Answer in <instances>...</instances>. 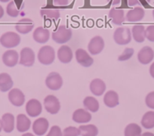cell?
Masks as SVG:
<instances>
[{"label":"cell","instance_id":"obj_1","mask_svg":"<svg viewBox=\"0 0 154 136\" xmlns=\"http://www.w3.org/2000/svg\"><path fill=\"white\" fill-rule=\"evenodd\" d=\"M72 30L65 25H60L54 32H52V39L58 44H63L69 41L72 38Z\"/></svg>","mask_w":154,"mask_h":136},{"label":"cell","instance_id":"obj_2","mask_svg":"<svg viewBox=\"0 0 154 136\" xmlns=\"http://www.w3.org/2000/svg\"><path fill=\"white\" fill-rule=\"evenodd\" d=\"M55 59V51L50 45H45L39 49L38 52V60L44 65H49Z\"/></svg>","mask_w":154,"mask_h":136},{"label":"cell","instance_id":"obj_3","mask_svg":"<svg viewBox=\"0 0 154 136\" xmlns=\"http://www.w3.org/2000/svg\"><path fill=\"white\" fill-rule=\"evenodd\" d=\"M20 42V36L14 32H7L0 37V43L7 48L17 47Z\"/></svg>","mask_w":154,"mask_h":136},{"label":"cell","instance_id":"obj_4","mask_svg":"<svg viewBox=\"0 0 154 136\" xmlns=\"http://www.w3.org/2000/svg\"><path fill=\"white\" fill-rule=\"evenodd\" d=\"M113 39L118 45H127L131 40V30L128 27L117 28L113 33Z\"/></svg>","mask_w":154,"mask_h":136},{"label":"cell","instance_id":"obj_5","mask_svg":"<svg viewBox=\"0 0 154 136\" xmlns=\"http://www.w3.org/2000/svg\"><path fill=\"white\" fill-rule=\"evenodd\" d=\"M45 85L49 89L57 91L63 85V79L58 73L52 72L47 76L45 79Z\"/></svg>","mask_w":154,"mask_h":136},{"label":"cell","instance_id":"obj_6","mask_svg":"<svg viewBox=\"0 0 154 136\" xmlns=\"http://www.w3.org/2000/svg\"><path fill=\"white\" fill-rule=\"evenodd\" d=\"M44 105L47 112L51 114H56L60 109V104L57 97L50 94L44 99Z\"/></svg>","mask_w":154,"mask_h":136},{"label":"cell","instance_id":"obj_7","mask_svg":"<svg viewBox=\"0 0 154 136\" xmlns=\"http://www.w3.org/2000/svg\"><path fill=\"white\" fill-rule=\"evenodd\" d=\"M20 64L24 66H32L35 63V53L30 48H23L20 54Z\"/></svg>","mask_w":154,"mask_h":136},{"label":"cell","instance_id":"obj_8","mask_svg":"<svg viewBox=\"0 0 154 136\" xmlns=\"http://www.w3.org/2000/svg\"><path fill=\"white\" fill-rule=\"evenodd\" d=\"M104 48V41L100 36H96L90 40L88 45V50L91 54L97 55L103 51Z\"/></svg>","mask_w":154,"mask_h":136},{"label":"cell","instance_id":"obj_9","mask_svg":"<svg viewBox=\"0 0 154 136\" xmlns=\"http://www.w3.org/2000/svg\"><path fill=\"white\" fill-rule=\"evenodd\" d=\"M75 59L77 62L84 67H89L94 63V60L85 50L78 48L75 52Z\"/></svg>","mask_w":154,"mask_h":136},{"label":"cell","instance_id":"obj_10","mask_svg":"<svg viewBox=\"0 0 154 136\" xmlns=\"http://www.w3.org/2000/svg\"><path fill=\"white\" fill-rule=\"evenodd\" d=\"M26 111L29 116L32 117L38 116L42 111V107L40 101L37 99H31L26 103Z\"/></svg>","mask_w":154,"mask_h":136},{"label":"cell","instance_id":"obj_11","mask_svg":"<svg viewBox=\"0 0 154 136\" xmlns=\"http://www.w3.org/2000/svg\"><path fill=\"white\" fill-rule=\"evenodd\" d=\"M8 99L13 105L21 107L25 102V95L19 88H13L8 93Z\"/></svg>","mask_w":154,"mask_h":136},{"label":"cell","instance_id":"obj_12","mask_svg":"<svg viewBox=\"0 0 154 136\" xmlns=\"http://www.w3.org/2000/svg\"><path fill=\"white\" fill-rule=\"evenodd\" d=\"M154 57V51L149 46H144L139 51L137 59L142 64H148Z\"/></svg>","mask_w":154,"mask_h":136},{"label":"cell","instance_id":"obj_13","mask_svg":"<svg viewBox=\"0 0 154 136\" xmlns=\"http://www.w3.org/2000/svg\"><path fill=\"white\" fill-rule=\"evenodd\" d=\"M32 38L38 43H45L49 40L50 32L43 26H38L33 31Z\"/></svg>","mask_w":154,"mask_h":136},{"label":"cell","instance_id":"obj_14","mask_svg":"<svg viewBox=\"0 0 154 136\" xmlns=\"http://www.w3.org/2000/svg\"><path fill=\"white\" fill-rule=\"evenodd\" d=\"M49 126V122L45 118H38L32 124V130L37 135H43L46 133Z\"/></svg>","mask_w":154,"mask_h":136},{"label":"cell","instance_id":"obj_15","mask_svg":"<svg viewBox=\"0 0 154 136\" xmlns=\"http://www.w3.org/2000/svg\"><path fill=\"white\" fill-rule=\"evenodd\" d=\"M19 54L15 50H8L2 55V61L9 67H13L18 63Z\"/></svg>","mask_w":154,"mask_h":136},{"label":"cell","instance_id":"obj_16","mask_svg":"<svg viewBox=\"0 0 154 136\" xmlns=\"http://www.w3.org/2000/svg\"><path fill=\"white\" fill-rule=\"evenodd\" d=\"M34 27V23L31 19L22 18L19 20L15 26L16 30L22 34H26L31 32Z\"/></svg>","mask_w":154,"mask_h":136},{"label":"cell","instance_id":"obj_17","mask_svg":"<svg viewBox=\"0 0 154 136\" xmlns=\"http://www.w3.org/2000/svg\"><path fill=\"white\" fill-rule=\"evenodd\" d=\"M57 57L59 60L63 63H68L72 60V51L68 45H63L59 48L57 51Z\"/></svg>","mask_w":154,"mask_h":136},{"label":"cell","instance_id":"obj_18","mask_svg":"<svg viewBox=\"0 0 154 136\" xmlns=\"http://www.w3.org/2000/svg\"><path fill=\"white\" fill-rule=\"evenodd\" d=\"M91 119V114L84 109H77L72 114V120L78 123H85Z\"/></svg>","mask_w":154,"mask_h":136},{"label":"cell","instance_id":"obj_19","mask_svg":"<svg viewBox=\"0 0 154 136\" xmlns=\"http://www.w3.org/2000/svg\"><path fill=\"white\" fill-rule=\"evenodd\" d=\"M90 90L96 96H100L106 91V84L102 79H94L90 83Z\"/></svg>","mask_w":154,"mask_h":136},{"label":"cell","instance_id":"obj_20","mask_svg":"<svg viewBox=\"0 0 154 136\" xmlns=\"http://www.w3.org/2000/svg\"><path fill=\"white\" fill-rule=\"evenodd\" d=\"M109 18L112 20V23L116 25L120 26L125 21V12L122 9L112 8L108 14Z\"/></svg>","mask_w":154,"mask_h":136},{"label":"cell","instance_id":"obj_21","mask_svg":"<svg viewBox=\"0 0 154 136\" xmlns=\"http://www.w3.org/2000/svg\"><path fill=\"white\" fill-rule=\"evenodd\" d=\"M145 11L141 7H136L134 9L130 10L126 14V20L128 22H139L143 18Z\"/></svg>","mask_w":154,"mask_h":136},{"label":"cell","instance_id":"obj_22","mask_svg":"<svg viewBox=\"0 0 154 136\" xmlns=\"http://www.w3.org/2000/svg\"><path fill=\"white\" fill-rule=\"evenodd\" d=\"M103 102L108 107H115L119 104V95L115 91H108L103 97Z\"/></svg>","mask_w":154,"mask_h":136},{"label":"cell","instance_id":"obj_23","mask_svg":"<svg viewBox=\"0 0 154 136\" xmlns=\"http://www.w3.org/2000/svg\"><path fill=\"white\" fill-rule=\"evenodd\" d=\"M31 121L26 115L19 114L17 116V129L20 132H25L30 128Z\"/></svg>","mask_w":154,"mask_h":136},{"label":"cell","instance_id":"obj_24","mask_svg":"<svg viewBox=\"0 0 154 136\" xmlns=\"http://www.w3.org/2000/svg\"><path fill=\"white\" fill-rule=\"evenodd\" d=\"M2 128L7 133H10L14 128V116L11 113H7L2 116Z\"/></svg>","mask_w":154,"mask_h":136},{"label":"cell","instance_id":"obj_25","mask_svg":"<svg viewBox=\"0 0 154 136\" xmlns=\"http://www.w3.org/2000/svg\"><path fill=\"white\" fill-rule=\"evenodd\" d=\"M13 80L11 76L6 73L0 74V91L2 92L8 91L12 88Z\"/></svg>","mask_w":154,"mask_h":136},{"label":"cell","instance_id":"obj_26","mask_svg":"<svg viewBox=\"0 0 154 136\" xmlns=\"http://www.w3.org/2000/svg\"><path fill=\"white\" fill-rule=\"evenodd\" d=\"M132 36L135 42L138 43L143 42L145 40V27L143 25H134L131 29Z\"/></svg>","mask_w":154,"mask_h":136},{"label":"cell","instance_id":"obj_27","mask_svg":"<svg viewBox=\"0 0 154 136\" xmlns=\"http://www.w3.org/2000/svg\"><path fill=\"white\" fill-rule=\"evenodd\" d=\"M83 104L85 109L90 110L91 112H93V113L97 112L99 109L98 100L95 97H91V96H88L84 99Z\"/></svg>","mask_w":154,"mask_h":136},{"label":"cell","instance_id":"obj_28","mask_svg":"<svg viewBox=\"0 0 154 136\" xmlns=\"http://www.w3.org/2000/svg\"><path fill=\"white\" fill-rule=\"evenodd\" d=\"M79 129L80 131V135L82 136H97L98 134L97 126L92 124L80 125Z\"/></svg>","mask_w":154,"mask_h":136},{"label":"cell","instance_id":"obj_29","mask_svg":"<svg viewBox=\"0 0 154 136\" xmlns=\"http://www.w3.org/2000/svg\"><path fill=\"white\" fill-rule=\"evenodd\" d=\"M141 132V128L136 123L128 124L125 128V136H140Z\"/></svg>","mask_w":154,"mask_h":136},{"label":"cell","instance_id":"obj_30","mask_svg":"<svg viewBox=\"0 0 154 136\" xmlns=\"http://www.w3.org/2000/svg\"><path fill=\"white\" fill-rule=\"evenodd\" d=\"M141 125L145 128H154V112L148 111L143 116L141 119Z\"/></svg>","mask_w":154,"mask_h":136},{"label":"cell","instance_id":"obj_31","mask_svg":"<svg viewBox=\"0 0 154 136\" xmlns=\"http://www.w3.org/2000/svg\"><path fill=\"white\" fill-rule=\"evenodd\" d=\"M40 14L42 17L54 20H57L60 17V11L56 8H42L40 11Z\"/></svg>","mask_w":154,"mask_h":136},{"label":"cell","instance_id":"obj_32","mask_svg":"<svg viewBox=\"0 0 154 136\" xmlns=\"http://www.w3.org/2000/svg\"><path fill=\"white\" fill-rule=\"evenodd\" d=\"M6 12L11 17H17L19 15V11L17 10L14 1H11L7 5Z\"/></svg>","mask_w":154,"mask_h":136},{"label":"cell","instance_id":"obj_33","mask_svg":"<svg viewBox=\"0 0 154 136\" xmlns=\"http://www.w3.org/2000/svg\"><path fill=\"white\" fill-rule=\"evenodd\" d=\"M80 135V131L79 128L74 126H69L64 128L62 132V136H79Z\"/></svg>","mask_w":154,"mask_h":136},{"label":"cell","instance_id":"obj_34","mask_svg":"<svg viewBox=\"0 0 154 136\" xmlns=\"http://www.w3.org/2000/svg\"><path fill=\"white\" fill-rule=\"evenodd\" d=\"M133 54H134V49H133L132 48H126L125 49V51L122 52V54H121L120 56H119L118 60H119V61L127 60L132 57Z\"/></svg>","mask_w":154,"mask_h":136},{"label":"cell","instance_id":"obj_35","mask_svg":"<svg viewBox=\"0 0 154 136\" xmlns=\"http://www.w3.org/2000/svg\"><path fill=\"white\" fill-rule=\"evenodd\" d=\"M145 36L150 42H154V25H150L145 29Z\"/></svg>","mask_w":154,"mask_h":136},{"label":"cell","instance_id":"obj_36","mask_svg":"<svg viewBox=\"0 0 154 136\" xmlns=\"http://www.w3.org/2000/svg\"><path fill=\"white\" fill-rule=\"evenodd\" d=\"M145 102L148 107L151 109H154V91H151L146 95Z\"/></svg>","mask_w":154,"mask_h":136},{"label":"cell","instance_id":"obj_37","mask_svg":"<svg viewBox=\"0 0 154 136\" xmlns=\"http://www.w3.org/2000/svg\"><path fill=\"white\" fill-rule=\"evenodd\" d=\"M46 136H62L61 129L57 125H54L51 127L49 132Z\"/></svg>","mask_w":154,"mask_h":136},{"label":"cell","instance_id":"obj_38","mask_svg":"<svg viewBox=\"0 0 154 136\" xmlns=\"http://www.w3.org/2000/svg\"><path fill=\"white\" fill-rule=\"evenodd\" d=\"M55 5H67L69 3L68 0H53Z\"/></svg>","mask_w":154,"mask_h":136},{"label":"cell","instance_id":"obj_39","mask_svg":"<svg viewBox=\"0 0 154 136\" xmlns=\"http://www.w3.org/2000/svg\"><path fill=\"white\" fill-rule=\"evenodd\" d=\"M128 6H134L136 5H140L139 0H128Z\"/></svg>","mask_w":154,"mask_h":136},{"label":"cell","instance_id":"obj_40","mask_svg":"<svg viewBox=\"0 0 154 136\" xmlns=\"http://www.w3.org/2000/svg\"><path fill=\"white\" fill-rule=\"evenodd\" d=\"M149 73H150L151 76L154 79V62L151 64L150 67H149Z\"/></svg>","mask_w":154,"mask_h":136},{"label":"cell","instance_id":"obj_41","mask_svg":"<svg viewBox=\"0 0 154 136\" xmlns=\"http://www.w3.org/2000/svg\"><path fill=\"white\" fill-rule=\"evenodd\" d=\"M109 1H112V5H119L120 3L121 0H107V2H109Z\"/></svg>","mask_w":154,"mask_h":136},{"label":"cell","instance_id":"obj_42","mask_svg":"<svg viewBox=\"0 0 154 136\" xmlns=\"http://www.w3.org/2000/svg\"><path fill=\"white\" fill-rule=\"evenodd\" d=\"M4 15V9L1 5H0V19L2 18Z\"/></svg>","mask_w":154,"mask_h":136},{"label":"cell","instance_id":"obj_43","mask_svg":"<svg viewBox=\"0 0 154 136\" xmlns=\"http://www.w3.org/2000/svg\"><path fill=\"white\" fill-rule=\"evenodd\" d=\"M140 136H154V134L152 132H144Z\"/></svg>","mask_w":154,"mask_h":136},{"label":"cell","instance_id":"obj_44","mask_svg":"<svg viewBox=\"0 0 154 136\" xmlns=\"http://www.w3.org/2000/svg\"><path fill=\"white\" fill-rule=\"evenodd\" d=\"M21 136H35V135H33V134H31V133H25V134H23V135Z\"/></svg>","mask_w":154,"mask_h":136},{"label":"cell","instance_id":"obj_45","mask_svg":"<svg viewBox=\"0 0 154 136\" xmlns=\"http://www.w3.org/2000/svg\"><path fill=\"white\" fill-rule=\"evenodd\" d=\"M2 120L0 119V131H2Z\"/></svg>","mask_w":154,"mask_h":136},{"label":"cell","instance_id":"obj_46","mask_svg":"<svg viewBox=\"0 0 154 136\" xmlns=\"http://www.w3.org/2000/svg\"><path fill=\"white\" fill-rule=\"evenodd\" d=\"M9 1H11V0H0V2H9Z\"/></svg>","mask_w":154,"mask_h":136},{"label":"cell","instance_id":"obj_47","mask_svg":"<svg viewBox=\"0 0 154 136\" xmlns=\"http://www.w3.org/2000/svg\"><path fill=\"white\" fill-rule=\"evenodd\" d=\"M152 15H153V17H154V10L152 11Z\"/></svg>","mask_w":154,"mask_h":136},{"label":"cell","instance_id":"obj_48","mask_svg":"<svg viewBox=\"0 0 154 136\" xmlns=\"http://www.w3.org/2000/svg\"><path fill=\"white\" fill-rule=\"evenodd\" d=\"M146 1H147V2H150V0H146Z\"/></svg>","mask_w":154,"mask_h":136}]
</instances>
